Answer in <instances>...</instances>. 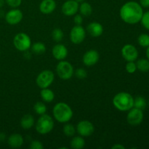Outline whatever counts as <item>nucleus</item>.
<instances>
[{
	"label": "nucleus",
	"mask_w": 149,
	"mask_h": 149,
	"mask_svg": "<svg viewBox=\"0 0 149 149\" xmlns=\"http://www.w3.org/2000/svg\"><path fill=\"white\" fill-rule=\"evenodd\" d=\"M143 10L139 3L134 1L126 2L121 7L119 15L122 20L128 24H136L141 21Z\"/></svg>",
	"instance_id": "obj_1"
},
{
	"label": "nucleus",
	"mask_w": 149,
	"mask_h": 149,
	"mask_svg": "<svg viewBox=\"0 0 149 149\" xmlns=\"http://www.w3.org/2000/svg\"><path fill=\"white\" fill-rule=\"evenodd\" d=\"M54 118L60 123H67L73 117V111L67 103L60 102L55 105L52 110Z\"/></svg>",
	"instance_id": "obj_2"
},
{
	"label": "nucleus",
	"mask_w": 149,
	"mask_h": 149,
	"mask_svg": "<svg viewBox=\"0 0 149 149\" xmlns=\"http://www.w3.org/2000/svg\"><path fill=\"white\" fill-rule=\"evenodd\" d=\"M113 105L120 111H128L134 106V98L130 93L122 92L113 97Z\"/></svg>",
	"instance_id": "obj_3"
},
{
	"label": "nucleus",
	"mask_w": 149,
	"mask_h": 149,
	"mask_svg": "<svg viewBox=\"0 0 149 149\" xmlns=\"http://www.w3.org/2000/svg\"><path fill=\"white\" fill-rule=\"evenodd\" d=\"M54 121L49 115H40L36 124V130L41 135H47L53 130Z\"/></svg>",
	"instance_id": "obj_4"
},
{
	"label": "nucleus",
	"mask_w": 149,
	"mask_h": 149,
	"mask_svg": "<svg viewBox=\"0 0 149 149\" xmlns=\"http://www.w3.org/2000/svg\"><path fill=\"white\" fill-rule=\"evenodd\" d=\"M13 45L17 50L20 52H26L31 46V40L30 36L25 33H18L13 39Z\"/></svg>",
	"instance_id": "obj_5"
},
{
	"label": "nucleus",
	"mask_w": 149,
	"mask_h": 149,
	"mask_svg": "<svg viewBox=\"0 0 149 149\" xmlns=\"http://www.w3.org/2000/svg\"><path fill=\"white\" fill-rule=\"evenodd\" d=\"M56 73L58 77L63 80H68L74 74L73 65L64 60L60 61L56 66Z\"/></svg>",
	"instance_id": "obj_6"
},
{
	"label": "nucleus",
	"mask_w": 149,
	"mask_h": 149,
	"mask_svg": "<svg viewBox=\"0 0 149 149\" xmlns=\"http://www.w3.org/2000/svg\"><path fill=\"white\" fill-rule=\"evenodd\" d=\"M55 79V74L50 70H44L39 74L36 79V84L41 89L49 87Z\"/></svg>",
	"instance_id": "obj_7"
},
{
	"label": "nucleus",
	"mask_w": 149,
	"mask_h": 149,
	"mask_svg": "<svg viewBox=\"0 0 149 149\" xmlns=\"http://www.w3.org/2000/svg\"><path fill=\"white\" fill-rule=\"evenodd\" d=\"M86 36L85 29L81 25H76L71 29L70 32V39L74 45H79L84 40Z\"/></svg>",
	"instance_id": "obj_8"
},
{
	"label": "nucleus",
	"mask_w": 149,
	"mask_h": 149,
	"mask_svg": "<svg viewBox=\"0 0 149 149\" xmlns=\"http://www.w3.org/2000/svg\"><path fill=\"white\" fill-rule=\"evenodd\" d=\"M127 121L132 126H138L143 120V110L137 108H132L128 111Z\"/></svg>",
	"instance_id": "obj_9"
},
{
	"label": "nucleus",
	"mask_w": 149,
	"mask_h": 149,
	"mask_svg": "<svg viewBox=\"0 0 149 149\" xmlns=\"http://www.w3.org/2000/svg\"><path fill=\"white\" fill-rule=\"evenodd\" d=\"M94 131V125L90 121H80L77 125V132L79 135H80V136L89 137L93 135Z\"/></svg>",
	"instance_id": "obj_10"
},
{
	"label": "nucleus",
	"mask_w": 149,
	"mask_h": 149,
	"mask_svg": "<svg viewBox=\"0 0 149 149\" xmlns=\"http://www.w3.org/2000/svg\"><path fill=\"white\" fill-rule=\"evenodd\" d=\"M122 55L124 59L127 62L135 61L138 59V51L134 45L127 44L125 45L122 49Z\"/></svg>",
	"instance_id": "obj_11"
},
{
	"label": "nucleus",
	"mask_w": 149,
	"mask_h": 149,
	"mask_svg": "<svg viewBox=\"0 0 149 149\" xmlns=\"http://www.w3.org/2000/svg\"><path fill=\"white\" fill-rule=\"evenodd\" d=\"M79 7V4L75 0H67L63 4L62 10L63 14L65 16H73L77 14Z\"/></svg>",
	"instance_id": "obj_12"
},
{
	"label": "nucleus",
	"mask_w": 149,
	"mask_h": 149,
	"mask_svg": "<svg viewBox=\"0 0 149 149\" xmlns=\"http://www.w3.org/2000/svg\"><path fill=\"white\" fill-rule=\"evenodd\" d=\"M23 13L18 9L14 8L7 12L5 15V20L10 25L18 24L23 19Z\"/></svg>",
	"instance_id": "obj_13"
},
{
	"label": "nucleus",
	"mask_w": 149,
	"mask_h": 149,
	"mask_svg": "<svg viewBox=\"0 0 149 149\" xmlns=\"http://www.w3.org/2000/svg\"><path fill=\"white\" fill-rule=\"evenodd\" d=\"M100 55L97 51L95 49H90L84 54L82 58V61L84 65L86 66H92L98 62Z\"/></svg>",
	"instance_id": "obj_14"
},
{
	"label": "nucleus",
	"mask_w": 149,
	"mask_h": 149,
	"mask_svg": "<svg viewBox=\"0 0 149 149\" xmlns=\"http://www.w3.org/2000/svg\"><path fill=\"white\" fill-rule=\"evenodd\" d=\"M52 53L55 59L58 60V61H63L66 58L68 52V49L65 45H62V44H58L53 47Z\"/></svg>",
	"instance_id": "obj_15"
},
{
	"label": "nucleus",
	"mask_w": 149,
	"mask_h": 149,
	"mask_svg": "<svg viewBox=\"0 0 149 149\" xmlns=\"http://www.w3.org/2000/svg\"><path fill=\"white\" fill-rule=\"evenodd\" d=\"M56 8V2L55 0H42L39 4V10L42 13L48 15L54 12Z\"/></svg>",
	"instance_id": "obj_16"
},
{
	"label": "nucleus",
	"mask_w": 149,
	"mask_h": 149,
	"mask_svg": "<svg viewBox=\"0 0 149 149\" xmlns=\"http://www.w3.org/2000/svg\"><path fill=\"white\" fill-rule=\"evenodd\" d=\"M87 31L90 36L98 37L103 33V26L97 22H92L87 26Z\"/></svg>",
	"instance_id": "obj_17"
},
{
	"label": "nucleus",
	"mask_w": 149,
	"mask_h": 149,
	"mask_svg": "<svg viewBox=\"0 0 149 149\" xmlns=\"http://www.w3.org/2000/svg\"><path fill=\"white\" fill-rule=\"evenodd\" d=\"M7 143L9 146L13 148H17L22 146L23 144V138L20 134H12L7 139Z\"/></svg>",
	"instance_id": "obj_18"
},
{
	"label": "nucleus",
	"mask_w": 149,
	"mask_h": 149,
	"mask_svg": "<svg viewBox=\"0 0 149 149\" xmlns=\"http://www.w3.org/2000/svg\"><path fill=\"white\" fill-rule=\"evenodd\" d=\"M34 125V118L31 114H26L20 119V126L24 130H29Z\"/></svg>",
	"instance_id": "obj_19"
},
{
	"label": "nucleus",
	"mask_w": 149,
	"mask_h": 149,
	"mask_svg": "<svg viewBox=\"0 0 149 149\" xmlns=\"http://www.w3.org/2000/svg\"><path fill=\"white\" fill-rule=\"evenodd\" d=\"M40 95L42 100L45 103H50V102L53 101L54 98H55V94H54L53 91L48 87L42 89Z\"/></svg>",
	"instance_id": "obj_20"
},
{
	"label": "nucleus",
	"mask_w": 149,
	"mask_h": 149,
	"mask_svg": "<svg viewBox=\"0 0 149 149\" xmlns=\"http://www.w3.org/2000/svg\"><path fill=\"white\" fill-rule=\"evenodd\" d=\"M85 146V141L82 136L74 137L71 141V147L73 149H82Z\"/></svg>",
	"instance_id": "obj_21"
},
{
	"label": "nucleus",
	"mask_w": 149,
	"mask_h": 149,
	"mask_svg": "<svg viewBox=\"0 0 149 149\" xmlns=\"http://www.w3.org/2000/svg\"><path fill=\"white\" fill-rule=\"evenodd\" d=\"M31 51L36 55H42L46 52V46L43 42H35L31 46Z\"/></svg>",
	"instance_id": "obj_22"
},
{
	"label": "nucleus",
	"mask_w": 149,
	"mask_h": 149,
	"mask_svg": "<svg viewBox=\"0 0 149 149\" xmlns=\"http://www.w3.org/2000/svg\"><path fill=\"white\" fill-rule=\"evenodd\" d=\"M79 10L81 15L87 17V16H90L93 13V7L88 2L84 1V2L81 3V4L79 5Z\"/></svg>",
	"instance_id": "obj_23"
},
{
	"label": "nucleus",
	"mask_w": 149,
	"mask_h": 149,
	"mask_svg": "<svg viewBox=\"0 0 149 149\" xmlns=\"http://www.w3.org/2000/svg\"><path fill=\"white\" fill-rule=\"evenodd\" d=\"M137 69L141 72H148L149 71V61L147 59H140L136 63Z\"/></svg>",
	"instance_id": "obj_24"
},
{
	"label": "nucleus",
	"mask_w": 149,
	"mask_h": 149,
	"mask_svg": "<svg viewBox=\"0 0 149 149\" xmlns=\"http://www.w3.org/2000/svg\"><path fill=\"white\" fill-rule=\"evenodd\" d=\"M147 106V103L146 99L142 96H138L134 99V106L133 107L137 108V109L144 110Z\"/></svg>",
	"instance_id": "obj_25"
},
{
	"label": "nucleus",
	"mask_w": 149,
	"mask_h": 149,
	"mask_svg": "<svg viewBox=\"0 0 149 149\" xmlns=\"http://www.w3.org/2000/svg\"><path fill=\"white\" fill-rule=\"evenodd\" d=\"M63 132L64 135L67 137H73L76 133V129L71 124H65L63 128Z\"/></svg>",
	"instance_id": "obj_26"
},
{
	"label": "nucleus",
	"mask_w": 149,
	"mask_h": 149,
	"mask_svg": "<svg viewBox=\"0 0 149 149\" xmlns=\"http://www.w3.org/2000/svg\"><path fill=\"white\" fill-rule=\"evenodd\" d=\"M33 110H34L35 113L40 116V115H42L46 113L47 106L42 102H36L34 106H33Z\"/></svg>",
	"instance_id": "obj_27"
},
{
	"label": "nucleus",
	"mask_w": 149,
	"mask_h": 149,
	"mask_svg": "<svg viewBox=\"0 0 149 149\" xmlns=\"http://www.w3.org/2000/svg\"><path fill=\"white\" fill-rule=\"evenodd\" d=\"M64 36L63 31L61 29H55L52 32V38L55 42H60L63 40Z\"/></svg>",
	"instance_id": "obj_28"
},
{
	"label": "nucleus",
	"mask_w": 149,
	"mask_h": 149,
	"mask_svg": "<svg viewBox=\"0 0 149 149\" xmlns=\"http://www.w3.org/2000/svg\"><path fill=\"white\" fill-rule=\"evenodd\" d=\"M138 42L140 46L143 47H148L149 46V35L142 33L138 38Z\"/></svg>",
	"instance_id": "obj_29"
},
{
	"label": "nucleus",
	"mask_w": 149,
	"mask_h": 149,
	"mask_svg": "<svg viewBox=\"0 0 149 149\" xmlns=\"http://www.w3.org/2000/svg\"><path fill=\"white\" fill-rule=\"evenodd\" d=\"M141 21L143 26L147 30H149V11L146 12L145 13L143 14Z\"/></svg>",
	"instance_id": "obj_30"
},
{
	"label": "nucleus",
	"mask_w": 149,
	"mask_h": 149,
	"mask_svg": "<svg viewBox=\"0 0 149 149\" xmlns=\"http://www.w3.org/2000/svg\"><path fill=\"white\" fill-rule=\"evenodd\" d=\"M75 76L79 79H84L87 77V72L84 68H77L75 71Z\"/></svg>",
	"instance_id": "obj_31"
},
{
	"label": "nucleus",
	"mask_w": 149,
	"mask_h": 149,
	"mask_svg": "<svg viewBox=\"0 0 149 149\" xmlns=\"http://www.w3.org/2000/svg\"><path fill=\"white\" fill-rule=\"evenodd\" d=\"M125 68L129 74H134L137 70L136 63H134V61H130L126 64Z\"/></svg>",
	"instance_id": "obj_32"
},
{
	"label": "nucleus",
	"mask_w": 149,
	"mask_h": 149,
	"mask_svg": "<svg viewBox=\"0 0 149 149\" xmlns=\"http://www.w3.org/2000/svg\"><path fill=\"white\" fill-rule=\"evenodd\" d=\"M5 2L9 7L12 8H17L19 6H20L22 0H5Z\"/></svg>",
	"instance_id": "obj_33"
},
{
	"label": "nucleus",
	"mask_w": 149,
	"mask_h": 149,
	"mask_svg": "<svg viewBox=\"0 0 149 149\" xmlns=\"http://www.w3.org/2000/svg\"><path fill=\"white\" fill-rule=\"evenodd\" d=\"M31 149H43L44 146L39 141H33L30 144Z\"/></svg>",
	"instance_id": "obj_34"
},
{
	"label": "nucleus",
	"mask_w": 149,
	"mask_h": 149,
	"mask_svg": "<svg viewBox=\"0 0 149 149\" xmlns=\"http://www.w3.org/2000/svg\"><path fill=\"white\" fill-rule=\"evenodd\" d=\"M74 21L76 25H81V23H83V17L81 15H76L74 17Z\"/></svg>",
	"instance_id": "obj_35"
},
{
	"label": "nucleus",
	"mask_w": 149,
	"mask_h": 149,
	"mask_svg": "<svg viewBox=\"0 0 149 149\" xmlns=\"http://www.w3.org/2000/svg\"><path fill=\"white\" fill-rule=\"evenodd\" d=\"M140 4L142 7L148 8L149 7V0H140Z\"/></svg>",
	"instance_id": "obj_36"
},
{
	"label": "nucleus",
	"mask_w": 149,
	"mask_h": 149,
	"mask_svg": "<svg viewBox=\"0 0 149 149\" xmlns=\"http://www.w3.org/2000/svg\"><path fill=\"white\" fill-rule=\"evenodd\" d=\"M112 149H125V146L122 145H121V144H119V143H116L115 144V145H113V146H112Z\"/></svg>",
	"instance_id": "obj_37"
},
{
	"label": "nucleus",
	"mask_w": 149,
	"mask_h": 149,
	"mask_svg": "<svg viewBox=\"0 0 149 149\" xmlns=\"http://www.w3.org/2000/svg\"><path fill=\"white\" fill-rule=\"evenodd\" d=\"M5 135H4V133H0V142H2V141H4V140H5Z\"/></svg>",
	"instance_id": "obj_38"
},
{
	"label": "nucleus",
	"mask_w": 149,
	"mask_h": 149,
	"mask_svg": "<svg viewBox=\"0 0 149 149\" xmlns=\"http://www.w3.org/2000/svg\"><path fill=\"white\" fill-rule=\"evenodd\" d=\"M4 1H5L4 0H0V8H1L4 6Z\"/></svg>",
	"instance_id": "obj_39"
},
{
	"label": "nucleus",
	"mask_w": 149,
	"mask_h": 149,
	"mask_svg": "<svg viewBox=\"0 0 149 149\" xmlns=\"http://www.w3.org/2000/svg\"><path fill=\"white\" fill-rule=\"evenodd\" d=\"M146 56L148 60L149 61V46L147 47V50H146Z\"/></svg>",
	"instance_id": "obj_40"
},
{
	"label": "nucleus",
	"mask_w": 149,
	"mask_h": 149,
	"mask_svg": "<svg viewBox=\"0 0 149 149\" xmlns=\"http://www.w3.org/2000/svg\"><path fill=\"white\" fill-rule=\"evenodd\" d=\"M75 1H77V2H78L79 4H81V3L84 2V0H75Z\"/></svg>",
	"instance_id": "obj_41"
},
{
	"label": "nucleus",
	"mask_w": 149,
	"mask_h": 149,
	"mask_svg": "<svg viewBox=\"0 0 149 149\" xmlns=\"http://www.w3.org/2000/svg\"><path fill=\"white\" fill-rule=\"evenodd\" d=\"M148 105H149V100H148Z\"/></svg>",
	"instance_id": "obj_42"
}]
</instances>
